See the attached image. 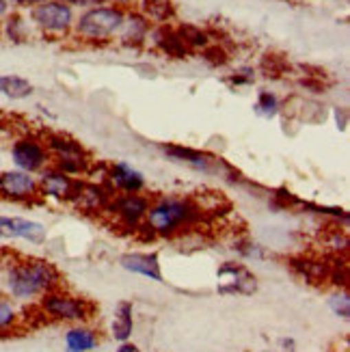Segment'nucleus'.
Instances as JSON below:
<instances>
[{
  "label": "nucleus",
  "mask_w": 350,
  "mask_h": 352,
  "mask_svg": "<svg viewBox=\"0 0 350 352\" xmlns=\"http://www.w3.org/2000/svg\"><path fill=\"white\" fill-rule=\"evenodd\" d=\"M63 285L61 270L43 257H11L3 264L5 294L18 305L37 302L43 294Z\"/></svg>",
  "instance_id": "f257e3e1"
},
{
  "label": "nucleus",
  "mask_w": 350,
  "mask_h": 352,
  "mask_svg": "<svg viewBox=\"0 0 350 352\" xmlns=\"http://www.w3.org/2000/svg\"><path fill=\"white\" fill-rule=\"evenodd\" d=\"M204 221V208L195 197L164 192L151 197L145 227L154 238H177Z\"/></svg>",
  "instance_id": "f03ea898"
},
{
  "label": "nucleus",
  "mask_w": 350,
  "mask_h": 352,
  "mask_svg": "<svg viewBox=\"0 0 350 352\" xmlns=\"http://www.w3.org/2000/svg\"><path fill=\"white\" fill-rule=\"evenodd\" d=\"M126 7L115 3L85 9L80 15H76L72 35L87 45L111 43L113 39H117V33L126 18Z\"/></svg>",
  "instance_id": "7ed1b4c3"
},
{
  "label": "nucleus",
  "mask_w": 350,
  "mask_h": 352,
  "mask_svg": "<svg viewBox=\"0 0 350 352\" xmlns=\"http://www.w3.org/2000/svg\"><path fill=\"white\" fill-rule=\"evenodd\" d=\"M158 151L169 162L182 164V166H186V169H190L195 173H201L206 177H221L227 184H242L245 182V177H242V173L236 169V166H232L221 156L212 154V151L186 147V145H179V143H160Z\"/></svg>",
  "instance_id": "20e7f679"
},
{
  "label": "nucleus",
  "mask_w": 350,
  "mask_h": 352,
  "mask_svg": "<svg viewBox=\"0 0 350 352\" xmlns=\"http://www.w3.org/2000/svg\"><path fill=\"white\" fill-rule=\"evenodd\" d=\"M37 309L45 320H50V322L67 324V327L89 322L96 314L94 302L67 292V289H63V285L52 289L48 294H43L37 300Z\"/></svg>",
  "instance_id": "39448f33"
},
{
  "label": "nucleus",
  "mask_w": 350,
  "mask_h": 352,
  "mask_svg": "<svg viewBox=\"0 0 350 352\" xmlns=\"http://www.w3.org/2000/svg\"><path fill=\"white\" fill-rule=\"evenodd\" d=\"M76 11L61 3V0H43V3L28 9V22L35 33L48 39H63L72 35Z\"/></svg>",
  "instance_id": "423d86ee"
},
{
  "label": "nucleus",
  "mask_w": 350,
  "mask_h": 352,
  "mask_svg": "<svg viewBox=\"0 0 350 352\" xmlns=\"http://www.w3.org/2000/svg\"><path fill=\"white\" fill-rule=\"evenodd\" d=\"M7 156L13 169L30 173V175H39L45 166L52 164L50 151L45 149L41 134H35V132H24V134L13 136L7 149Z\"/></svg>",
  "instance_id": "0eeeda50"
},
{
  "label": "nucleus",
  "mask_w": 350,
  "mask_h": 352,
  "mask_svg": "<svg viewBox=\"0 0 350 352\" xmlns=\"http://www.w3.org/2000/svg\"><path fill=\"white\" fill-rule=\"evenodd\" d=\"M151 197L145 192L139 195H113L109 208H106L104 217H111L113 223L121 229H128V232H139L145 225V217L149 210Z\"/></svg>",
  "instance_id": "6e6552de"
},
{
  "label": "nucleus",
  "mask_w": 350,
  "mask_h": 352,
  "mask_svg": "<svg viewBox=\"0 0 350 352\" xmlns=\"http://www.w3.org/2000/svg\"><path fill=\"white\" fill-rule=\"evenodd\" d=\"M257 274L236 259H227L217 268V292L221 296H251L257 292Z\"/></svg>",
  "instance_id": "1a4fd4ad"
},
{
  "label": "nucleus",
  "mask_w": 350,
  "mask_h": 352,
  "mask_svg": "<svg viewBox=\"0 0 350 352\" xmlns=\"http://www.w3.org/2000/svg\"><path fill=\"white\" fill-rule=\"evenodd\" d=\"M0 201L13 204V206H33L39 201V186L37 175H30L24 171L13 169H0Z\"/></svg>",
  "instance_id": "9d476101"
},
{
  "label": "nucleus",
  "mask_w": 350,
  "mask_h": 352,
  "mask_svg": "<svg viewBox=\"0 0 350 352\" xmlns=\"http://www.w3.org/2000/svg\"><path fill=\"white\" fill-rule=\"evenodd\" d=\"M113 192L109 190L104 182H96V179H89L83 177L76 184V190L69 206L83 214V217H104L106 208H109Z\"/></svg>",
  "instance_id": "9b49d317"
},
{
  "label": "nucleus",
  "mask_w": 350,
  "mask_h": 352,
  "mask_svg": "<svg viewBox=\"0 0 350 352\" xmlns=\"http://www.w3.org/2000/svg\"><path fill=\"white\" fill-rule=\"evenodd\" d=\"M104 184L113 195H139L147 190V177L128 160H113L106 164Z\"/></svg>",
  "instance_id": "f8f14e48"
},
{
  "label": "nucleus",
  "mask_w": 350,
  "mask_h": 352,
  "mask_svg": "<svg viewBox=\"0 0 350 352\" xmlns=\"http://www.w3.org/2000/svg\"><path fill=\"white\" fill-rule=\"evenodd\" d=\"M76 184H78V179L65 175L63 171H58L56 166L50 164L37 175L39 199L56 204V206H69L74 190H76Z\"/></svg>",
  "instance_id": "ddd939ff"
},
{
  "label": "nucleus",
  "mask_w": 350,
  "mask_h": 352,
  "mask_svg": "<svg viewBox=\"0 0 350 352\" xmlns=\"http://www.w3.org/2000/svg\"><path fill=\"white\" fill-rule=\"evenodd\" d=\"M0 240H22L28 244H41L48 240V227L41 221L28 219V217H9V214H0Z\"/></svg>",
  "instance_id": "4468645a"
},
{
  "label": "nucleus",
  "mask_w": 350,
  "mask_h": 352,
  "mask_svg": "<svg viewBox=\"0 0 350 352\" xmlns=\"http://www.w3.org/2000/svg\"><path fill=\"white\" fill-rule=\"evenodd\" d=\"M119 266L130 274H139L143 279H149L154 283H162L164 274H162V264L160 257L156 253L149 251H128L119 257Z\"/></svg>",
  "instance_id": "2eb2a0df"
},
{
  "label": "nucleus",
  "mask_w": 350,
  "mask_h": 352,
  "mask_svg": "<svg viewBox=\"0 0 350 352\" xmlns=\"http://www.w3.org/2000/svg\"><path fill=\"white\" fill-rule=\"evenodd\" d=\"M151 24L143 18L139 11H126L124 24H121L119 33H117V41L124 45V48H132L139 50L147 43Z\"/></svg>",
  "instance_id": "dca6fc26"
},
{
  "label": "nucleus",
  "mask_w": 350,
  "mask_h": 352,
  "mask_svg": "<svg viewBox=\"0 0 350 352\" xmlns=\"http://www.w3.org/2000/svg\"><path fill=\"white\" fill-rule=\"evenodd\" d=\"M147 43H151L158 52H162L169 58H186L190 52L184 43H182L175 26L171 24H160V26H151Z\"/></svg>",
  "instance_id": "f3484780"
},
{
  "label": "nucleus",
  "mask_w": 350,
  "mask_h": 352,
  "mask_svg": "<svg viewBox=\"0 0 350 352\" xmlns=\"http://www.w3.org/2000/svg\"><path fill=\"white\" fill-rule=\"evenodd\" d=\"M100 331L89 327L87 322L69 324L63 333V350L65 352H94L100 346Z\"/></svg>",
  "instance_id": "a211bd4d"
},
{
  "label": "nucleus",
  "mask_w": 350,
  "mask_h": 352,
  "mask_svg": "<svg viewBox=\"0 0 350 352\" xmlns=\"http://www.w3.org/2000/svg\"><path fill=\"white\" fill-rule=\"evenodd\" d=\"M41 139L45 143V149L50 151V158H65V156H85L89 154L87 147L74 139V136L65 134V132H58V130H50L41 134Z\"/></svg>",
  "instance_id": "6ab92c4d"
},
{
  "label": "nucleus",
  "mask_w": 350,
  "mask_h": 352,
  "mask_svg": "<svg viewBox=\"0 0 350 352\" xmlns=\"http://www.w3.org/2000/svg\"><path fill=\"white\" fill-rule=\"evenodd\" d=\"M109 333H111V338L117 344H124V342L132 340V333H134V305L130 300L117 302V307L113 309Z\"/></svg>",
  "instance_id": "aec40b11"
},
{
  "label": "nucleus",
  "mask_w": 350,
  "mask_h": 352,
  "mask_svg": "<svg viewBox=\"0 0 350 352\" xmlns=\"http://www.w3.org/2000/svg\"><path fill=\"white\" fill-rule=\"evenodd\" d=\"M33 37V26L28 22V15L22 11H9L7 18L0 22V39H7L9 43H26Z\"/></svg>",
  "instance_id": "412c9836"
},
{
  "label": "nucleus",
  "mask_w": 350,
  "mask_h": 352,
  "mask_svg": "<svg viewBox=\"0 0 350 352\" xmlns=\"http://www.w3.org/2000/svg\"><path fill=\"white\" fill-rule=\"evenodd\" d=\"M136 5H139L136 11H139L143 18L154 26L171 24L177 15L173 0H139Z\"/></svg>",
  "instance_id": "4be33fe9"
},
{
  "label": "nucleus",
  "mask_w": 350,
  "mask_h": 352,
  "mask_svg": "<svg viewBox=\"0 0 350 352\" xmlns=\"http://www.w3.org/2000/svg\"><path fill=\"white\" fill-rule=\"evenodd\" d=\"M22 322L24 311L20 309V305L9 298L5 292H0V338H7V335L20 331Z\"/></svg>",
  "instance_id": "5701e85b"
},
{
  "label": "nucleus",
  "mask_w": 350,
  "mask_h": 352,
  "mask_svg": "<svg viewBox=\"0 0 350 352\" xmlns=\"http://www.w3.org/2000/svg\"><path fill=\"white\" fill-rule=\"evenodd\" d=\"M35 94V87L24 76L15 74H0V96L11 100V102H22L28 100Z\"/></svg>",
  "instance_id": "b1692460"
},
{
  "label": "nucleus",
  "mask_w": 350,
  "mask_h": 352,
  "mask_svg": "<svg viewBox=\"0 0 350 352\" xmlns=\"http://www.w3.org/2000/svg\"><path fill=\"white\" fill-rule=\"evenodd\" d=\"M292 270L298 274L300 279H305L307 283H320L331 279V268L318 259H309V257H292L290 259Z\"/></svg>",
  "instance_id": "393cba45"
},
{
  "label": "nucleus",
  "mask_w": 350,
  "mask_h": 352,
  "mask_svg": "<svg viewBox=\"0 0 350 352\" xmlns=\"http://www.w3.org/2000/svg\"><path fill=\"white\" fill-rule=\"evenodd\" d=\"M283 111V104L279 100V96L275 91H268V89H262L260 94H257L255 102H253V113L260 117V119H266V121H272L277 119Z\"/></svg>",
  "instance_id": "a878e982"
},
{
  "label": "nucleus",
  "mask_w": 350,
  "mask_h": 352,
  "mask_svg": "<svg viewBox=\"0 0 350 352\" xmlns=\"http://www.w3.org/2000/svg\"><path fill=\"white\" fill-rule=\"evenodd\" d=\"M175 30H177V35H179V39H182V43L186 45L188 48V52H193V50H206L208 45L212 43V37H210V33L208 30H204L201 26H195V24H179V26H175Z\"/></svg>",
  "instance_id": "bb28decb"
},
{
  "label": "nucleus",
  "mask_w": 350,
  "mask_h": 352,
  "mask_svg": "<svg viewBox=\"0 0 350 352\" xmlns=\"http://www.w3.org/2000/svg\"><path fill=\"white\" fill-rule=\"evenodd\" d=\"M232 251L242 259V262H262V259L268 257V253H266V249L262 247V244L247 238V236L234 240Z\"/></svg>",
  "instance_id": "cd10ccee"
},
{
  "label": "nucleus",
  "mask_w": 350,
  "mask_h": 352,
  "mask_svg": "<svg viewBox=\"0 0 350 352\" xmlns=\"http://www.w3.org/2000/svg\"><path fill=\"white\" fill-rule=\"evenodd\" d=\"M327 307L338 320H344V322H348V318H350V296L346 292V287H338L336 292L329 294Z\"/></svg>",
  "instance_id": "c85d7f7f"
},
{
  "label": "nucleus",
  "mask_w": 350,
  "mask_h": 352,
  "mask_svg": "<svg viewBox=\"0 0 350 352\" xmlns=\"http://www.w3.org/2000/svg\"><path fill=\"white\" fill-rule=\"evenodd\" d=\"M325 244L327 249L333 251V253H346L348 249V236L344 229L336 227V229H329L327 236H325Z\"/></svg>",
  "instance_id": "c756f323"
},
{
  "label": "nucleus",
  "mask_w": 350,
  "mask_h": 352,
  "mask_svg": "<svg viewBox=\"0 0 350 352\" xmlns=\"http://www.w3.org/2000/svg\"><path fill=\"white\" fill-rule=\"evenodd\" d=\"M257 78V72L249 65L245 67H238L234 74L227 76V82H230L232 87H251Z\"/></svg>",
  "instance_id": "7c9ffc66"
},
{
  "label": "nucleus",
  "mask_w": 350,
  "mask_h": 352,
  "mask_svg": "<svg viewBox=\"0 0 350 352\" xmlns=\"http://www.w3.org/2000/svg\"><path fill=\"white\" fill-rule=\"evenodd\" d=\"M204 60H206L208 65H212V67H223V65H227L230 56H227V52L223 48H219V45L210 43L208 48L204 50Z\"/></svg>",
  "instance_id": "2f4dec72"
},
{
  "label": "nucleus",
  "mask_w": 350,
  "mask_h": 352,
  "mask_svg": "<svg viewBox=\"0 0 350 352\" xmlns=\"http://www.w3.org/2000/svg\"><path fill=\"white\" fill-rule=\"evenodd\" d=\"M61 3L69 5L72 9H91V7H100V5H109L111 0H61Z\"/></svg>",
  "instance_id": "473e14b6"
},
{
  "label": "nucleus",
  "mask_w": 350,
  "mask_h": 352,
  "mask_svg": "<svg viewBox=\"0 0 350 352\" xmlns=\"http://www.w3.org/2000/svg\"><path fill=\"white\" fill-rule=\"evenodd\" d=\"M9 3V7L11 9H15V11H28V9H33L35 5H39V3H43V0H7Z\"/></svg>",
  "instance_id": "72a5a7b5"
},
{
  "label": "nucleus",
  "mask_w": 350,
  "mask_h": 352,
  "mask_svg": "<svg viewBox=\"0 0 350 352\" xmlns=\"http://www.w3.org/2000/svg\"><path fill=\"white\" fill-rule=\"evenodd\" d=\"M333 117H336V124H338V130H346V126H348V113H346V109L344 106H338L336 111H333Z\"/></svg>",
  "instance_id": "f704fd0d"
},
{
  "label": "nucleus",
  "mask_w": 350,
  "mask_h": 352,
  "mask_svg": "<svg viewBox=\"0 0 350 352\" xmlns=\"http://www.w3.org/2000/svg\"><path fill=\"white\" fill-rule=\"evenodd\" d=\"M279 352H296V344L292 338H283L279 340Z\"/></svg>",
  "instance_id": "c9c22d12"
},
{
  "label": "nucleus",
  "mask_w": 350,
  "mask_h": 352,
  "mask_svg": "<svg viewBox=\"0 0 350 352\" xmlns=\"http://www.w3.org/2000/svg\"><path fill=\"white\" fill-rule=\"evenodd\" d=\"M115 352H141V348L136 344H132V342H124V344H119L115 348Z\"/></svg>",
  "instance_id": "e433bc0d"
},
{
  "label": "nucleus",
  "mask_w": 350,
  "mask_h": 352,
  "mask_svg": "<svg viewBox=\"0 0 350 352\" xmlns=\"http://www.w3.org/2000/svg\"><path fill=\"white\" fill-rule=\"evenodd\" d=\"M9 128H11V121H9L7 113H5L3 109H0V134L9 132Z\"/></svg>",
  "instance_id": "4c0bfd02"
},
{
  "label": "nucleus",
  "mask_w": 350,
  "mask_h": 352,
  "mask_svg": "<svg viewBox=\"0 0 350 352\" xmlns=\"http://www.w3.org/2000/svg\"><path fill=\"white\" fill-rule=\"evenodd\" d=\"M11 11V7H9V3L7 0H0V22H3L5 18H7V13Z\"/></svg>",
  "instance_id": "58836bf2"
}]
</instances>
